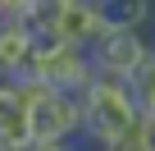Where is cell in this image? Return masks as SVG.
Segmentation results:
<instances>
[{
    "instance_id": "obj_1",
    "label": "cell",
    "mask_w": 155,
    "mask_h": 151,
    "mask_svg": "<svg viewBox=\"0 0 155 151\" xmlns=\"http://www.w3.org/2000/svg\"><path fill=\"white\" fill-rule=\"evenodd\" d=\"M137 119H141V110H137L128 83L101 78V73H96V83L82 92V133H87L96 146H105V142L123 137Z\"/></svg>"
},
{
    "instance_id": "obj_6",
    "label": "cell",
    "mask_w": 155,
    "mask_h": 151,
    "mask_svg": "<svg viewBox=\"0 0 155 151\" xmlns=\"http://www.w3.org/2000/svg\"><path fill=\"white\" fill-rule=\"evenodd\" d=\"M105 14H101V0H68V9H64V19H59V32H64V41L68 46H82V50H91L101 37H105Z\"/></svg>"
},
{
    "instance_id": "obj_3",
    "label": "cell",
    "mask_w": 155,
    "mask_h": 151,
    "mask_svg": "<svg viewBox=\"0 0 155 151\" xmlns=\"http://www.w3.org/2000/svg\"><path fill=\"white\" fill-rule=\"evenodd\" d=\"M150 50H155V46H150L137 28H105V37L91 46V64H96L101 78H119V83H128L132 73L146 64Z\"/></svg>"
},
{
    "instance_id": "obj_8",
    "label": "cell",
    "mask_w": 155,
    "mask_h": 151,
    "mask_svg": "<svg viewBox=\"0 0 155 151\" xmlns=\"http://www.w3.org/2000/svg\"><path fill=\"white\" fill-rule=\"evenodd\" d=\"M101 14L110 28H146L150 23V0H101Z\"/></svg>"
},
{
    "instance_id": "obj_4",
    "label": "cell",
    "mask_w": 155,
    "mask_h": 151,
    "mask_svg": "<svg viewBox=\"0 0 155 151\" xmlns=\"http://www.w3.org/2000/svg\"><path fill=\"white\" fill-rule=\"evenodd\" d=\"M37 87H50V92H68V96H82L91 83H96V64H91V50L82 46H59L55 55H41L37 60Z\"/></svg>"
},
{
    "instance_id": "obj_2",
    "label": "cell",
    "mask_w": 155,
    "mask_h": 151,
    "mask_svg": "<svg viewBox=\"0 0 155 151\" xmlns=\"http://www.w3.org/2000/svg\"><path fill=\"white\" fill-rule=\"evenodd\" d=\"M28 124H32V146L73 142L82 133V96L50 92V87H28Z\"/></svg>"
},
{
    "instance_id": "obj_10",
    "label": "cell",
    "mask_w": 155,
    "mask_h": 151,
    "mask_svg": "<svg viewBox=\"0 0 155 151\" xmlns=\"http://www.w3.org/2000/svg\"><path fill=\"white\" fill-rule=\"evenodd\" d=\"M32 151H78L73 142H50V146H32Z\"/></svg>"
},
{
    "instance_id": "obj_9",
    "label": "cell",
    "mask_w": 155,
    "mask_h": 151,
    "mask_svg": "<svg viewBox=\"0 0 155 151\" xmlns=\"http://www.w3.org/2000/svg\"><path fill=\"white\" fill-rule=\"evenodd\" d=\"M101 151H155V128L146 124V119H137L123 137H114V142H105Z\"/></svg>"
},
{
    "instance_id": "obj_5",
    "label": "cell",
    "mask_w": 155,
    "mask_h": 151,
    "mask_svg": "<svg viewBox=\"0 0 155 151\" xmlns=\"http://www.w3.org/2000/svg\"><path fill=\"white\" fill-rule=\"evenodd\" d=\"M0 83L14 87H37V55L23 19H0Z\"/></svg>"
},
{
    "instance_id": "obj_7",
    "label": "cell",
    "mask_w": 155,
    "mask_h": 151,
    "mask_svg": "<svg viewBox=\"0 0 155 151\" xmlns=\"http://www.w3.org/2000/svg\"><path fill=\"white\" fill-rule=\"evenodd\" d=\"M0 142H9V146H32V124H28V87L0 83Z\"/></svg>"
}]
</instances>
